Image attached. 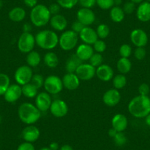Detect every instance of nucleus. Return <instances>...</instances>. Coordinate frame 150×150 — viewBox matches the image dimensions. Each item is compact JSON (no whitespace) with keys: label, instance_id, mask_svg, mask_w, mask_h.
Here are the masks:
<instances>
[{"label":"nucleus","instance_id":"nucleus-32","mask_svg":"<svg viewBox=\"0 0 150 150\" xmlns=\"http://www.w3.org/2000/svg\"><path fill=\"white\" fill-rule=\"evenodd\" d=\"M11 85V80L8 74L0 73V96L5 94V91Z\"/></svg>","mask_w":150,"mask_h":150},{"label":"nucleus","instance_id":"nucleus-53","mask_svg":"<svg viewBox=\"0 0 150 150\" xmlns=\"http://www.w3.org/2000/svg\"><path fill=\"white\" fill-rule=\"evenodd\" d=\"M145 122L149 127H150V113L145 117Z\"/></svg>","mask_w":150,"mask_h":150},{"label":"nucleus","instance_id":"nucleus-36","mask_svg":"<svg viewBox=\"0 0 150 150\" xmlns=\"http://www.w3.org/2000/svg\"><path fill=\"white\" fill-rule=\"evenodd\" d=\"M56 2L64 9H71L78 4L79 0H55Z\"/></svg>","mask_w":150,"mask_h":150},{"label":"nucleus","instance_id":"nucleus-60","mask_svg":"<svg viewBox=\"0 0 150 150\" xmlns=\"http://www.w3.org/2000/svg\"><path fill=\"white\" fill-rule=\"evenodd\" d=\"M149 99H150V93H149Z\"/></svg>","mask_w":150,"mask_h":150},{"label":"nucleus","instance_id":"nucleus-11","mask_svg":"<svg viewBox=\"0 0 150 150\" xmlns=\"http://www.w3.org/2000/svg\"><path fill=\"white\" fill-rule=\"evenodd\" d=\"M130 41L136 47H144L146 46L149 38L146 33L141 29H135L130 33Z\"/></svg>","mask_w":150,"mask_h":150},{"label":"nucleus","instance_id":"nucleus-22","mask_svg":"<svg viewBox=\"0 0 150 150\" xmlns=\"http://www.w3.org/2000/svg\"><path fill=\"white\" fill-rule=\"evenodd\" d=\"M111 125L117 132H124L128 127V119L125 115L117 113L112 117Z\"/></svg>","mask_w":150,"mask_h":150},{"label":"nucleus","instance_id":"nucleus-14","mask_svg":"<svg viewBox=\"0 0 150 150\" xmlns=\"http://www.w3.org/2000/svg\"><path fill=\"white\" fill-rule=\"evenodd\" d=\"M121 98H122V96L119 90L116 88H112L105 91L102 96V101L107 106L114 107L120 102Z\"/></svg>","mask_w":150,"mask_h":150},{"label":"nucleus","instance_id":"nucleus-21","mask_svg":"<svg viewBox=\"0 0 150 150\" xmlns=\"http://www.w3.org/2000/svg\"><path fill=\"white\" fill-rule=\"evenodd\" d=\"M93 53H94V50H93V47L91 45L83 43L77 47L75 54L83 62L89 60Z\"/></svg>","mask_w":150,"mask_h":150},{"label":"nucleus","instance_id":"nucleus-23","mask_svg":"<svg viewBox=\"0 0 150 150\" xmlns=\"http://www.w3.org/2000/svg\"><path fill=\"white\" fill-rule=\"evenodd\" d=\"M50 24L52 28L56 31L62 32L64 31L68 26V21L64 16L61 14H57V15L52 16L50 18Z\"/></svg>","mask_w":150,"mask_h":150},{"label":"nucleus","instance_id":"nucleus-24","mask_svg":"<svg viewBox=\"0 0 150 150\" xmlns=\"http://www.w3.org/2000/svg\"><path fill=\"white\" fill-rule=\"evenodd\" d=\"M26 11L21 7H15L8 13V17L13 22H21L25 18Z\"/></svg>","mask_w":150,"mask_h":150},{"label":"nucleus","instance_id":"nucleus-50","mask_svg":"<svg viewBox=\"0 0 150 150\" xmlns=\"http://www.w3.org/2000/svg\"><path fill=\"white\" fill-rule=\"evenodd\" d=\"M49 148L51 150H58L59 149V144L57 142H52L49 146Z\"/></svg>","mask_w":150,"mask_h":150},{"label":"nucleus","instance_id":"nucleus-37","mask_svg":"<svg viewBox=\"0 0 150 150\" xmlns=\"http://www.w3.org/2000/svg\"><path fill=\"white\" fill-rule=\"evenodd\" d=\"M119 54H120L121 57H126V58H129L130 55L132 54V49L130 45L127 44H124L119 47Z\"/></svg>","mask_w":150,"mask_h":150},{"label":"nucleus","instance_id":"nucleus-57","mask_svg":"<svg viewBox=\"0 0 150 150\" xmlns=\"http://www.w3.org/2000/svg\"><path fill=\"white\" fill-rule=\"evenodd\" d=\"M2 5H3V2H2V0H0V8H2Z\"/></svg>","mask_w":150,"mask_h":150},{"label":"nucleus","instance_id":"nucleus-55","mask_svg":"<svg viewBox=\"0 0 150 150\" xmlns=\"http://www.w3.org/2000/svg\"><path fill=\"white\" fill-rule=\"evenodd\" d=\"M130 1L133 2V3H135V5H137V4L139 5V4H141V2H144V0H130Z\"/></svg>","mask_w":150,"mask_h":150},{"label":"nucleus","instance_id":"nucleus-48","mask_svg":"<svg viewBox=\"0 0 150 150\" xmlns=\"http://www.w3.org/2000/svg\"><path fill=\"white\" fill-rule=\"evenodd\" d=\"M24 5L30 8H33L38 5V0H24Z\"/></svg>","mask_w":150,"mask_h":150},{"label":"nucleus","instance_id":"nucleus-54","mask_svg":"<svg viewBox=\"0 0 150 150\" xmlns=\"http://www.w3.org/2000/svg\"><path fill=\"white\" fill-rule=\"evenodd\" d=\"M122 4V0H114V6H119Z\"/></svg>","mask_w":150,"mask_h":150},{"label":"nucleus","instance_id":"nucleus-49","mask_svg":"<svg viewBox=\"0 0 150 150\" xmlns=\"http://www.w3.org/2000/svg\"><path fill=\"white\" fill-rule=\"evenodd\" d=\"M32 30V25L30 23H25L23 25V33H30Z\"/></svg>","mask_w":150,"mask_h":150},{"label":"nucleus","instance_id":"nucleus-25","mask_svg":"<svg viewBox=\"0 0 150 150\" xmlns=\"http://www.w3.org/2000/svg\"><path fill=\"white\" fill-rule=\"evenodd\" d=\"M83 63L80 59L77 57L75 54H72L67 60L66 63V70L67 73H75L77 69L80 65Z\"/></svg>","mask_w":150,"mask_h":150},{"label":"nucleus","instance_id":"nucleus-7","mask_svg":"<svg viewBox=\"0 0 150 150\" xmlns=\"http://www.w3.org/2000/svg\"><path fill=\"white\" fill-rule=\"evenodd\" d=\"M44 89L50 95H56L63 89L62 79L56 75H50L44 80Z\"/></svg>","mask_w":150,"mask_h":150},{"label":"nucleus","instance_id":"nucleus-5","mask_svg":"<svg viewBox=\"0 0 150 150\" xmlns=\"http://www.w3.org/2000/svg\"><path fill=\"white\" fill-rule=\"evenodd\" d=\"M79 35L70 30H66L59 37L58 45L63 51H71L77 47L79 41Z\"/></svg>","mask_w":150,"mask_h":150},{"label":"nucleus","instance_id":"nucleus-2","mask_svg":"<svg viewBox=\"0 0 150 150\" xmlns=\"http://www.w3.org/2000/svg\"><path fill=\"white\" fill-rule=\"evenodd\" d=\"M18 116L23 123L31 125L35 124L41 119V112L33 104L24 102L18 107Z\"/></svg>","mask_w":150,"mask_h":150},{"label":"nucleus","instance_id":"nucleus-38","mask_svg":"<svg viewBox=\"0 0 150 150\" xmlns=\"http://www.w3.org/2000/svg\"><path fill=\"white\" fill-rule=\"evenodd\" d=\"M112 139L115 144L118 146H123L127 144V138L126 135L123 133V132H118Z\"/></svg>","mask_w":150,"mask_h":150},{"label":"nucleus","instance_id":"nucleus-40","mask_svg":"<svg viewBox=\"0 0 150 150\" xmlns=\"http://www.w3.org/2000/svg\"><path fill=\"white\" fill-rule=\"evenodd\" d=\"M92 47H93L94 52H96L97 53H100V54L103 53L106 50L107 48L106 43L102 39H98L97 41L92 45Z\"/></svg>","mask_w":150,"mask_h":150},{"label":"nucleus","instance_id":"nucleus-59","mask_svg":"<svg viewBox=\"0 0 150 150\" xmlns=\"http://www.w3.org/2000/svg\"><path fill=\"white\" fill-rule=\"evenodd\" d=\"M146 2H150V0H146Z\"/></svg>","mask_w":150,"mask_h":150},{"label":"nucleus","instance_id":"nucleus-41","mask_svg":"<svg viewBox=\"0 0 150 150\" xmlns=\"http://www.w3.org/2000/svg\"><path fill=\"white\" fill-rule=\"evenodd\" d=\"M146 55V51L144 47H136L134 51V56L135 58L138 60H144Z\"/></svg>","mask_w":150,"mask_h":150},{"label":"nucleus","instance_id":"nucleus-1","mask_svg":"<svg viewBox=\"0 0 150 150\" xmlns=\"http://www.w3.org/2000/svg\"><path fill=\"white\" fill-rule=\"evenodd\" d=\"M128 111L133 117L143 119L150 113V99L149 96L138 95L129 101Z\"/></svg>","mask_w":150,"mask_h":150},{"label":"nucleus","instance_id":"nucleus-30","mask_svg":"<svg viewBox=\"0 0 150 150\" xmlns=\"http://www.w3.org/2000/svg\"><path fill=\"white\" fill-rule=\"evenodd\" d=\"M21 90H22V95H24L25 97L29 98V99L36 97V96L38 93V89L31 83H29L21 86Z\"/></svg>","mask_w":150,"mask_h":150},{"label":"nucleus","instance_id":"nucleus-35","mask_svg":"<svg viewBox=\"0 0 150 150\" xmlns=\"http://www.w3.org/2000/svg\"><path fill=\"white\" fill-rule=\"evenodd\" d=\"M44 80L45 79L43 77V76L40 74H35L33 75V77L31 79L30 83L33 85H34L38 89H40L41 88L44 87Z\"/></svg>","mask_w":150,"mask_h":150},{"label":"nucleus","instance_id":"nucleus-12","mask_svg":"<svg viewBox=\"0 0 150 150\" xmlns=\"http://www.w3.org/2000/svg\"><path fill=\"white\" fill-rule=\"evenodd\" d=\"M51 95L47 92H41L38 93L35 97V105L41 112H46L49 110L52 105Z\"/></svg>","mask_w":150,"mask_h":150},{"label":"nucleus","instance_id":"nucleus-18","mask_svg":"<svg viewBox=\"0 0 150 150\" xmlns=\"http://www.w3.org/2000/svg\"><path fill=\"white\" fill-rule=\"evenodd\" d=\"M81 80L75 73H66L62 78L63 88L69 91H74L78 88Z\"/></svg>","mask_w":150,"mask_h":150},{"label":"nucleus","instance_id":"nucleus-39","mask_svg":"<svg viewBox=\"0 0 150 150\" xmlns=\"http://www.w3.org/2000/svg\"><path fill=\"white\" fill-rule=\"evenodd\" d=\"M96 5L104 11L110 10L114 6V0H96Z\"/></svg>","mask_w":150,"mask_h":150},{"label":"nucleus","instance_id":"nucleus-58","mask_svg":"<svg viewBox=\"0 0 150 150\" xmlns=\"http://www.w3.org/2000/svg\"><path fill=\"white\" fill-rule=\"evenodd\" d=\"M2 122V117H1V116H0V122Z\"/></svg>","mask_w":150,"mask_h":150},{"label":"nucleus","instance_id":"nucleus-28","mask_svg":"<svg viewBox=\"0 0 150 150\" xmlns=\"http://www.w3.org/2000/svg\"><path fill=\"white\" fill-rule=\"evenodd\" d=\"M41 61V56L38 52L33 50L32 52L27 54L26 57V62L27 63V66L31 68L37 67L39 66Z\"/></svg>","mask_w":150,"mask_h":150},{"label":"nucleus","instance_id":"nucleus-10","mask_svg":"<svg viewBox=\"0 0 150 150\" xmlns=\"http://www.w3.org/2000/svg\"><path fill=\"white\" fill-rule=\"evenodd\" d=\"M50 112L55 118H63L69 112V107L66 102L62 99H54L50 108Z\"/></svg>","mask_w":150,"mask_h":150},{"label":"nucleus","instance_id":"nucleus-3","mask_svg":"<svg viewBox=\"0 0 150 150\" xmlns=\"http://www.w3.org/2000/svg\"><path fill=\"white\" fill-rule=\"evenodd\" d=\"M35 44L40 48L45 50H52L59 43V37L57 33L53 30H41L35 36Z\"/></svg>","mask_w":150,"mask_h":150},{"label":"nucleus","instance_id":"nucleus-8","mask_svg":"<svg viewBox=\"0 0 150 150\" xmlns=\"http://www.w3.org/2000/svg\"><path fill=\"white\" fill-rule=\"evenodd\" d=\"M34 74L33 69L27 65H24L16 70L14 74V79L17 84L22 86L24 85L30 83L33 75Z\"/></svg>","mask_w":150,"mask_h":150},{"label":"nucleus","instance_id":"nucleus-46","mask_svg":"<svg viewBox=\"0 0 150 150\" xmlns=\"http://www.w3.org/2000/svg\"><path fill=\"white\" fill-rule=\"evenodd\" d=\"M48 8L50 13H51V15L54 16V15H57V14L60 13L61 7H60L57 2H56V3L51 4V5L48 7Z\"/></svg>","mask_w":150,"mask_h":150},{"label":"nucleus","instance_id":"nucleus-20","mask_svg":"<svg viewBox=\"0 0 150 150\" xmlns=\"http://www.w3.org/2000/svg\"><path fill=\"white\" fill-rule=\"evenodd\" d=\"M136 17L141 22L150 21V2L144 1L138 5L136 9Z\"/></svg>","mask_w":150,"mask_h":150},{"label":"nucleus","instance_id":"nucleus-31","mask_svg":"<svg viewBox=\"0 0 150 150\" xmlns=\"http://www.w3.org/2000/svg\"><path fill=\"white\" fill-rule=\"evenodd\" d=\"M127 83V77H125V74H116L112 78V86L114 88L117 89V90L124 88L126 86Z\"/></svg>","mask_w":150,"mask_h":150},{"label":"nucleus","instance_id":"nucleus-44","mask_svg":"<svg viewBox=\"0 0 150 150\" xmlns=\"http://www.w3.org/2000/svg\"><path fill=\"white\" fill-rule=\"evenodd\" d=\"M138 93L139 95H142V96H149L150 93V88L149 86L146 83H142L138 86Z\"/></svg>","mask_w":150,"mask_h":150},{"label":"nucleus","instance_id":"nucleus-19","mask_svg":"<svg viewBox=\"0 0 150 150\" xmlns=\"http://www.w3.org/2000/svg\"><path fill=\"white\" fill-rule=\"evenodd\" d=\"M96 76L103 82H109L114 77V71L111 66L102 64L96 69Z\"/></svg>","mask_w":150,"mask_h":150},{"label":"nucleus","instance_id":"nucleus-45","mask_svg":"<svg viewBox=\"0 0 150 150\" xmlns=\"http://www.w3.org/2000/svg\"><path fill=\"white\" fill-rule=\"evenodd\" d=\"M85 27H86V26H84L81 22H80V21L77 20V21H74V22L72 23L71 30L79 35V33L83 30V28H84Z\"/></svg>","mask_w":150,"mask_h":150},{"label":"nucleus","instance_id":"nucleus-26","mask_svg":"<svg viewBox=\"0 0 150 150\" xmlns=\"http://www.w3.org/2000/svg\"><path fill=\"white\" fill-rule=\"evenodd\" d=\"M110 19L115 23H120L125 19V13L122 8L119 6H113L110 11Z\"/></svg>","mask_w":150,"mask_h":150},{"label":"nucleus","instance_id":"nucleus-43","mask_svg":"<svg viewBox=\"0 0 150 150\" xmlns=\"http://www.w3.org/2000/svg\"><path fill=\"white\" fill-rule=\"evenodd\" d=\"M78 3L82 8L91 9L96 5V0H79Z\"/></svg>","mask_w":150,"mask_h":150},{"label":"nucleus","instance_id":"nucleus-17","mask_svg":"<svg viewBox=\"0 0 150 150\" xmlns=\"http://www.w3.org/2000/svg\"><path fill=\"white\" fill-rule=\"evenodd\" d=\"M79 38L84 44L91 46L99 39L96 30L90 26H87L83 28V30L79 33Z\"/></svg>","mask_w":150,"mask_h":150},{"label":"nucleus","instance_id":"nucleus-42","mask_svg":"<svg viewBox=\"0 0 150 150\" xmlns=\"http://www.w3.org/2000/svg\"><path fill=\"white\" fill-rule=\"evenodd\" d=\"M122 9H123L125 14H128V15L132 14L135 11V9H136V8H135V4L131 2V1L127 2L124 4Z\"/></svg>","mask_w":150,"mask_h":150},{"label":"nucleus","instance_id":"nucleus-6","mask_svg":"<svg viewBox=\"0 0 150 150\" xmlns=\"http://www.w3.org/2000/svg\"><path fill=\"white\" fill-rule=\"evenodd\" d=\"M35 44V36L31 33H23L18 38L17 43L18 50L24 54L33 51Z\"/></svg>","mask_w":150,"mask_h":150},{"label":"nucleus","instance_id":"nucleus-9","mask_svg":"<svg viewBox=\"0 0 150 150\" xmlns=\"http://www.w3.org/2000/svg\"><path fill=\"white\" fill-rule=\"evenodd\" d=\"M96 69L90 63H82L78 66L75 74H77L80 80L88 81L91 80L96 76Z\"/></svg>","mask_w":150,"mask_h":150},{"label":"nucleus","instance_id":"nucleus-52","mask_svg":"<svg viewBox=\"0 0 150 150\" xmlns=\"http://www.w3.org/2000/svg\"><path fill=\"white\" fill-rule=\"evenodd\" d=\"M59 150H74V149L69 144H64V145L61 146Z\"/></svg>","mask_w":150,"mask_h":150},{"label":"nucleus","instance_id":"nucleus-15","mask_svg":"<svg viewBox=\"0 0 150 150\" xmlns=\"http://www.w3.org/2000/svg\"><path fill=\"white\" fill-rule=\"evenodd\" d=\"M3 96L5 100L8 103L17 102L22 96L21 86L18 84H11Z\"/></svg>","mask_w":150,"mask_h":150},{"label":"nucleus","instance_id":"nucleus-27","mask_svg":"<svg viewBox=\"0 0 150 150\" xmlns=\"http://www.w3.org/2000/svg\"><path fill=\"white\" fill-rule=\"evenodd\" d=\"M116 68L120 74H126L129 73L132 69V63L129 58L120 57L116 63Z\"/></svg>","mask_w":150,"mask_h":150},{"label":"nucleus","instance_id":"nucleus-33","mask_svg":"<svg viewBox=\"0 0 150 150\" xmlns=\"http://www.w3.org/2000/svg\"><path fill=\"white\" fill-rule=\"evenodd\" d=\"M96 32L99 39L104 40L108 37L110 30V27H108V25L105 24H101L97 27Z\"/></svg>","mask_w":150,"mask_h":150},{"label":"nucleus","instance_id":"nucleus-56","mask_svg":"<svg viewBox=\"0 0 150 150\" xmlns=\"http://www.w3.org/2000/svg\"><path fill=\"white\" fill-rule=\"evenodd\" d=\"M39 150H51L49 147H42L41 149H40Z\"/></svg>","mask_w":150,"mask_h":150},{"label":"nucleus","instance_id":"nucleus-29","mask_svg":"<svg viewBox=\"0 0 150 150\" xmlns=\"http://www.w3.org/2000/svg\"><path fill=\"white\" fill-rule=\"evenodd\" d=\"M44 64L50 69H54L59 64L58 56L53 52H48L44 56Z\"/></svg>","mask_w":150,"mask_h":150},{"label":"nucleus","instance_id":"nucleus-34","mask_svg":"<svg viewBox=\"0 0 150 150\" xmlns=\"http://www.w3.org/2000/svg\"><path fill=\"white\" fill-rule=\"evenodd\" d=\"M89 63L95 68L99 67V66L103 64V57L102 54L97 52L93 53V55L89 59Z\"/></svg>","mask_w":150,"mask_h":150},{"label":"nucleus","instance_id":"nucleus-16","mask_svg":"<svg viewBox=\"0 0 150 150\" xmlns=\"http://www.w3.org/2000/svg\"><path fill=\"white\" fill-rule=\"evenodd\" d=\"M41 135V132L37 127L33 125L26 127L21 132V137L24 141L29 143H34L38 140Z\"/></svg>","mask_w":150,"mask_h":150},{"label":"nucleus","instance_id":"nucleus-13","mask_svg":"<svg viewBox=\"0 0 150 150\" xmlns=\"http://www.w3.org/2000/svg\"><path fill=\"white\" fill-rule=\"evenodd\" d=\"M77 21L81 22L84 26H91L94 23L96 16L94 12L89 8H81L77 13Z\"/></svg>","mask_w":150,"mask_h":150},{"label":"nucleus","instance_id":"nucleus-51","mask_svg":"<svg viewBox=\"0 0 150 150\" xmlns=\"http://www.w3.org/2000/svg\"><path fill=\"white\" fill-rule=\"evenodd\" d=\"M117 131L116 130V129H113V128H110V129H109V130H108V135H109L110 137V138H114V136L115 135H116V133H117Z\"/></svg>","mask_w":150,"mask_h":150},{"label":"nucleus","instance_id":"nucleus-47","mask_svg":"<svg viewBox=\"0 0 150 150\" xmlns=\"http://www.w3.org/2000/svg\"><path fill=\"white\" fill-rule=\"evenodd\" d=\"M17 150H35V148L33 143H29L24 141V142L19 144V146L17 148Z\"/></svg>","mask_w":150,"mask_h":150},{"label":"nucleus","instance_id":"nucleus-4","mask_svg":"<svg viewBox=\"0 0 150 150\" xmlns=\"http://www.w3.org/2000/svg\"><path fill=\"white\" fill-rule=\"evenodd\" d=\"M52 15L48 7L43 4H38L32 8L30 14V21L37 27H42L50 23Z\"/></svg>","mask_w":150,"mask_h":150}]
</instances>
